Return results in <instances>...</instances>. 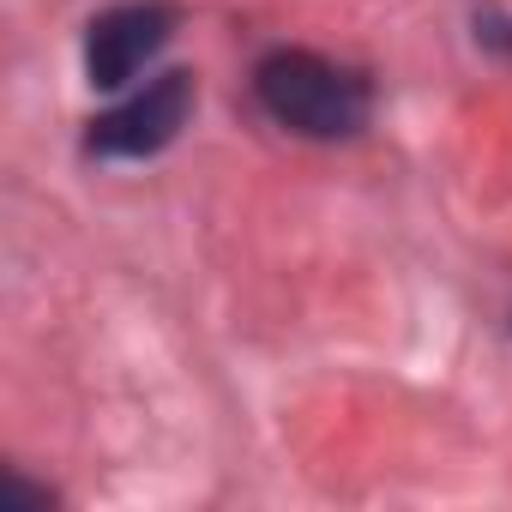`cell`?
Returning <instances> with one entry per match:
<instances>
[{"label": "cell", "instance_id": "6da1fadb", "mask_svg": "<svg viewBox=\"0 0 512 512\" xmlns=\"http://www.w3.org/2000/svg\"><path fill=\"white\" fill-rule=\"evenodd\" d=\"M253 97L278 127L302 139H356L374 109L368 79L314 49H272L253 67Z\"/></svg>", "mask_w": 512, "mask_h": 512}, {"label": "cell", "instance_id": "7a4b0ae2", "mask_svg": "<svg viewBox=\"0 0 512 512\" xmlns=\"http://www.w3.org/2000/svg\"><path fill=\"white\" fill-rule=\"evenodd\" d=\"M193 115V73H157L145 91H133L127 103H115L109 115L91 121L85 133V151L91 157H157L163 145L181 139Z\"/></svg>", "mask_w": 512, "mask_h": 512}, {"label": "cell", "instance_id": "3957f363", "mask_svg": "<svg viewBox=\"0 0 512 512\" xmlns=\"http://www.w3.org/2000/svg\"><path fill=\"white\" fill-rule=\"evenodd\" d=\"M175 37V7L169 0H121L97 13L85 31V79L97 91H121L139 79V67Z\"/></svg>", "mask_w": 512, "mask_h": 512}, {"label": "cell", "instance_id": "277c9868", "mask_svg": "<svg viewBox=\"0 0 512 512\" xmlns=\"http://www.w3.org/2000/svg\"><path fill=\"white\" fill-rule=\"evenodd\" d=\"M7 488H13V500H19V506H31V512H43V506H55V494H49V488H31V482H25L19 470L7 476Z\"/></svg>", "mask_w": 512, "mask_h": 512}]
</instances>
